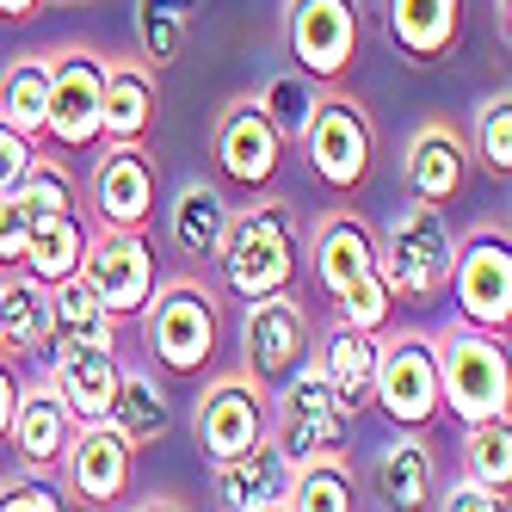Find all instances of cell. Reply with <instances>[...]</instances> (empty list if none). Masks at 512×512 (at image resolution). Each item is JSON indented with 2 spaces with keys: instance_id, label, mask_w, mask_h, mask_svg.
<instances>
[{
  "instance_id": "obj_7",
  "label": "cell",
  "mask_w": 512,
  "mask_h": 512,
  "mask_svg": "<svg viewBox=\"0 0 512 512\" xmlns=\"http://www.w3.org/2000/svg\"><path fill=\"white\" fill-rule=\"evenodd\" d=\"M297 142H303V155H309V167L327 192H352V186H364V173H371V118L340 93L315 99V112H309Z\"/></svg>"
},
{
  "instance_id": "obj_35",
  "label": "cell",
  "mask_w": 512,
  "mask_h": 512,
  "mask_svg": "<svg viewBox=\"0 0 512 512\" xmlns=\"http://www.w3.org/2000/svg\"><path fill=\"white\" fill-rule=\"evenodd\" d=\"M315 81L303 75V68H297V75H272L266 81V93H260V112L272 118V130L284 136V142H297L303 136V124H309V112H315Z\"/></svg>"
},
{
  "instance_id": "obj_1",
  "label": "cell",
  "mask_w": 512,
  "mask_h": 512,
  "mask_svg": "<svg viewBox=\"0 0 512 512\" xmlns=\"http://www.w3.org/2000/svg\"><path fill=\"white\" fill-rule=\"evenodd\" d=\"M216 266H223V284L241 303L290 290V278H297V216H290V204H253L229 216Z\"/></svg>"
},
{
  "instance_id": "obj_41",
  "label": "cell",
  "mask_w": 512,
  "mask_h": 512,
  "mask_svg": "<svg viewBox=\"0 0 512 512\" xmlns=\"http://www.w3.org/2000/svg\"><path fill=\"white\" fill-rule=\"evenodd\" d=\"M445 512H506V494L500 488H488V482H475V475H463V482L438 500Z\"/></svg>"
},
{
  "instance_id": "obj_14",
  "label": "cell",
  "mask_w": 512,
  "mask_h": 512,
  "mask_svg": "<svg viewBox=\"0 0 512 512\" xmlns=\"http://www.w3.org/2000/svg\"><path fill=\"white\" fill-rule=\"evenodd\" d=\"M99 87H105V62L87 50H68L50 62V112L44 136H56L62 149H93L99 142Z\"/></svg>"
},
{
  "instance_id": "obj_42",
  "label": "cell",
  "mask_w": 512,
  "mask_h": 512,
  "mask_svg": "<svg viewBox=\"0 0 512 512\" xmlns=\"http://www.w3.org/2000/svg\"><path fill=\"white\" fill-rule=\"evenodd\" d=\"M19 377H13V364L0 358V445H7V426H13V408H19Z\"/></svg>"
},
{
  "instance_id": "obj_5",
  "label": "cell",
  "mask_w": 512,
  "mask_h": 512,
  "mask_svg": "<svg viewBox=\"0 0 512 512\" xmlns=\"http://www.w3.org/2000/svg\"><path fill=\"white\" fill-rule=\"evenodd\" d=\"M371 401L401 426V432H426L445 401H438V358L426 334H401V340H377V383Z\"/></svg>"
},
{
  "instance_id": "obj_28",
  "label": "cell",
  "mask_w": 512,
  "mask_h": 512,
  "mask_svg": "<svg viewBox=\"0 0 512 512\" xmlns=\"http://www.w3.org/2000/svg\"><path fill=\"white\" fill-rule=\"evenodd\" d=\"M50 340H112V309L93 297L81 272L50 284Z\"/></svg>"
},
{
  "instance_id": "obj_36",
  "label": "cell",
  "mask_w": 512,
  "mask_h": 512,
  "mask_svg": "<svg viewBox=\"0 0 512 512\" xmlns=\"http://www.w3.org/2000/svg\"><path fill=\"white\" fill-rule=\"evenodd\" d=\"M475 155H482L488 173H512V99L494 93L482 99V112H475Z\"/></svg>"
},
{
  "instance_id": "obj_17",
  "label": "cell",
  "mask_w": 512,
  "mask_h": 512,
  "mask_svg": "<svg viewBox=\"0 0 512 512\" xmlns=\"http://www.w3.org/2000/svg\"><path fill=\"white\" fill-rule=\"evenodd\" d=\"M290 482H297V463L272 445V432L253 438L241 457H223V463H216V500L235 506V512L290 506Z\"/></svg>"
},
{
  "instance_id": "obj_38",
  "label": "cell",
  "mask_w": 512,
  "mask_h": 512,
  "mask_svg": "<svg viewBox=\"0 0 512 512\" xmlns=\"http://www.w3.org/2000/svg\"><path fill=\"white\" fill-rule=\"evenodd\" d=\"M31 223H38V216H31V204H25L19 192H0V266H7V272L25 260Z\"/></svg>"
},
{
  "instance_id": "obj_34",
  "label": "cell",
  "mask_w": 512,
  "mask_h": 512,
  "mask_svg": "<svg viewBox=\"0 0 512 512\" xmlns=\"http://www.w3.org/2000/svg\"><path fill=\"white\" fill-rule=\"evenodd\" d=\"M463 463H469L475 482H488V488L512 494V426H506V420L469 426V438H463Z\"/></svg>"
},
{
  "instance_id": "obj_4",
  "label": "cell",
  "mask_w": 512,
  "mask_h": 512,
  "mask_svg": "<svg viewBox=\"0 0 512 512\" xmlns=\"http://www.w3.org/2000/svg\"><path fill=\"white\" fill-rule=\"evenodd\" d=\"M352 420H358V414L340 408V395L327 389V377L315 371V364H297V371L284 377V395H278V432H272V445H278L290 463L340 457Z\"/></svg>"
},
{
  "instance_id": "obj_9",
  "label": "cell",
  "mask_w": 512,
  "mask_h": 512,
  "mask_svg": "<svg viewBox=\"0 0 512 512\" xmlns=\"http://www.w3.org/2000/svg\"><path fill=\"white\" fill-rule=\"evenodd\" d=\"M451 297L463 327H482V334H506L512 321V247L506 235H469L451 260Z\"/></svg>"
},
{
  "instance_id": "obj_40",
  "label": "cell",
  "mask_w": 512,
  "mask_h": 512,
  "mask_svg": "<svg viewBox=\"0 0 512 512\" xmlns=\"http://www.w3.org/2000/svg\"><path fill=\"white\" fill-rule=\"evenodd\" d=\"M68 506L56 482H38V469L25 475V482H0V512H56Z\"/></svg>"
},
{
  "instance_id": "obj_39",
  "label": "cell",
  "mask_w": 512,
  "mask_h": 512,
  "mask_svg": "<svg viewBox=\"0 0 512 512\" xmlns=\"http://www.w3.org/2000/svg\"><path fill=\"white\" fill-rule=\"evenodd\" d=\"M31 167H38V149H31V136L0 118V192H19Z\"/></svg>"
},
{
  "instance_id": "obj_10",
  "label": "cell",
  "mask_w": 512,
  "mask_h": 512,
  "mask_svg": "<svg viewBox=\"0 0 512 512\" xmlns=\"http://www.w3.org/2000/svg\"><path fill=\"white\" fill-rule=\"evenodd\" d=\"M81 278L93 284V297L112 309V321L136 315L155 290V247L142 241V229H99V235H87Z\"/></svg>"
},
{
  "instance_id": "obj_15",
  "label": "cell",
  "mask_w": 512,
  "mask_h": 512,
  "mask_svg": "<svg viewBox=\"0 0 512 512\" xmlns=\"http://www.w3.org/2000/svg\"><path fill=\"white\" fill-rule=\"evenodd\" d=\"M266 395L253 389L247 377H223L204 401H198V451L210 463L223 457H241L253 438H266Z\"/></svg>"
},
{
  "instance_id": "obj_26",
  "label": "cell",
  "mask_w": 512,
  "mask_h": 512,
  "mask_svg": "<svg viewBox=\"0 0 512 512\" xmlns=\"http://www.w3.org/2000/svg\"><path fill=\"white\" fill-rule=\"evenodd\" d=\"M87 223H81V210H56V216H38L31 223V241H25V272L38 278V284H56L68 272H81V253H87Z\"/></svg>"
},
{
  "instance_id": "obj_29",
  "label": "cell",
  "mask_w": 512,
  "mask_h": 512,
  "mask_svg": "<svg viewBox=\"0 0 512 512\" xmlns=\"http://www.w3.org/2000/svg\"><path fill=\"white\" fill-rule=\"evenodd\" d=\"M112 420L130 445H149V438H167V426H173V414H167V395L155 389V377L149 371H124L118 377V395H112Z\"/></svg>"
},
{
  "instance_id": "obj_3",
  "label": "cell",
  "mask_w": 512,
  "mask_h": 512,
  "mask_svg": "<svg viewBox=\"0 0 512 512\" xmlns=\"http://www.w3.org/2000/svg\"><path fill=\"white\" fill-rule=\"evenodd\" d=\"M451 260H457V241H451V223H445V204H426V198H414L401 210L383 235V247H377L383 284L408 303L438 297L445 278H451Z\"/></svg>"
},
{
  "instance_id": "obj_30",
  "label": "cell",
  "mask_w": 512,
  "mask_h": 512,
  "mask_svg": "<svg viewBox=\"0 0 512 512\" xmlns=\"http://www.w3.org/2000/svg\"><path fill=\"white\" fill-rule=\"evenodd\" d=\"M377 500L401 506V512L432 500V457H426L420 438H395V445L377 457Z\"/></svg>"
},
{
  "instance_id": "obj_22",
  "label": "cell",
  "mask_w": 512,
  "mask_h": 512,
  "mask_svg": "<svg viewBox=\"0 0 512 512\" xmlns=\"http://www.w3.org/2000/svg\"><path fill=\"white\" fill-rule=\"evenodd\" d=\"M155 130V81L136 62H112L99 87V136L105 142H142Z\"/></svg>"
},
{
  "instance_id": "obj_43",
  "label": "cell",
  "mask_w": 512,
  "mask_h": 512,
  "mask_svg": "<svg viewBox=\"0 0 512 512\" xmlns=\"http://www.w3.org/2000/svg\"><path fill=\"white\" fill-rule=\"evenodd\" d=\"M44 0H0V19H31Z\"/></svg>"
},
{
  "instance_id": "obj_25",
  "label": "cell",
  "mask_w": 512,
  "mask_h": 512,
  "mask_svg": "<svg viewBox=\"0 0 512 512\" xmlns=\"http://www.w3.org/2000/svg\"><path fill=\"white\" fill-rule=\"evenodd\" d=\"M229 204H223V192L216 186H186L173 198V210H167V241L186 253V260H204V266H216V253H223V235H229Z\"/></svg>"
},
{
  "instance_id": "obj_13",
  "label": "cell",
  "mask_w": 512,
  "mask_h": 512,
  "mask_svg": "<svg viewBox=\"0 0 512 512\" xmlns=\"http://www.w3.org/2000/svg\"><path fill=\"white\" fill-rule=\"evenodd\" d=\"M241 352H247V371L266 377V383H284L297 364H309V315L272 290V297H253L247 321H241Z\"/></svg>"
},
{
  "instance_id": "obj_12",
  "label": "cell",
  "mask_w": 512,
  "mask_h": 512,
  "mask_svg": "<svg viewBox=\"0 0 512 512\" xmlns=\"http://www.w3.org/2000/svg\"><path fill=\"white\" fill-rule=\"evenodd\" d=\"M87 198L99 229H142L155 216V161L142 155V142H112L99 155L93 179H87Z\"/></svg>"
},
{
  "instance_id": "obj_21",
  "label": "cell",
  "mask_w": 512,
  "mask_h": 512,
  "mask_svg": "<svg viewBox=\"0 0 512 512\" xmlns=\"http://www.w3.org/2000/svg\"><path fill=\"white\" fill-rule=\"evenodd\" d=\"M401 173H408V192L426 198V204H451L463 192V173H469V155L463 142L445 130V124H420L408 155H401Z\"/></svg>"
},
{
  "instance_id": "obj_37",
  "label": "cell",
  "mask_w": 512,
  "mask_h": 512,
  "mask_svg": "<svg viewBox=\"0 0 512 512\" xmlns=\"http://www.w3.org/2000/svg\"><path fill=\"white\" fill-rule=\"evenodd\" d=\"M19 198L31 204V216H56V210H75V179H68L62 167H31L25 173V186H19Z\"/></svg>"
},
{
  "instance_id": "obj_2",
  "label": "cell",
  "mask_w": 512,
  "mask_h": 512,
  "mask_svg": "<svg viewBox=\"0 0 512 512\" xmlns=\"http://www.w3.org/2000/svg\"><path fill=\"white\" fill-rule=\"evenodd\" d=\"M438 358V401L463 420V426H482V420H506V401H512V364L500 334H482V327H457V334L432 340Z\"/></svg>"
},
{
  "instance_id": "obj_44",
  "label": "cell",
  "mask_w": 512,
  "mask_h": 512,
  "mask_svg": "<svg viewBox=\"0 0 512 512\" xmlns=\"http://www.w3.org/2000/svg\"><path fill=\"white\" fill-rule=\"evenodd\" d=\"M75 7H81V0H75Z\"/></svg>"
},
{
  "instance_id": "obj_33",
  "label": "cell",
  "mask_w": 512,
  "mask_h": 512,
  "mask_svg": "<svg viewBox=\"0 0 512 512\" xmlns=\"http://www.w3.org/2000/svg\"><path fill=\"white\" fill-rule=\"evenodd\" d=\"M352 475L340 469V457H309L297 463V482H290V506L297 512H352Z\"/></svg>"
},
{
  "instance_id": "obj_32",
  "label": "cell",
  "mask_w": 512,
  "mask_h": 512,
  "mask_svg": "<svg viewBox=\"0 0 512 512\" xmlns=\"http://www.w3.org/2000/svg\"><path fill=\"white\" fill-rule=\"evenodd\" d=\"M186 25H192V0H136V44L155 68H167L186 50Z\"/></svg>"
},
{
  "instance_id": "obj_23",
  "label": "cell",
  "mask_w": 512,
  "mask_h": 512,
  "mask_svg": "<svg viewBox=\"0 0 512 512\" xmlns=\"http://www.w3.org/2000/svg\"><path fill=\"white\" fill-rule=\"evenodd\" d=\"M315 371L327 377V389L340 395V408L358 414V408H371V383H377V334H364V327H334L321 346V364Z\"/></svg>"
},
{
  "instance_id": "obj_6",
  "label": "cell",
  "mask_w": 512,
  "mask_h": 512,
  "mask_svg": "<svg viewBox=\"0 0 512 512\" xmlns=\"http://www.w3.org/2000/svg\"><path fill=\"white\" fill-rule=\"evenodd\" d=\"M142 334H149V352L167 364V371H204L216 358V309L198 284H167L149 290V303L136 309Z\"/></svg>"
},
{
  "instance_id": "obj_31",
  "label": "cell",
  "mask_w": 512,
  "mask_h": 512,
  "mask_svg": "<svg viewBox=\"0 0 512 512\" xmlns=\"http://www.w3.org/2000/svg\"><path fill=\"white\" fill-rule=\"evenodd\" d=\"M44 112H50V62H13L0 75V118L25 136H44Z\"/></svg>"
},
{
  "instance_id": "obj_16",
  "label": "cell",
  "mask_w": 512,
  "mask_h": 512,
  "mask_svg": "<svg viewBox=\"0 0 512 512\" xmlns=\"http://www.w3.org/2000/svg\"><path fill=\"white\" fill-rule=\"evenodd\" d=\"M278 161H284V136L260 112V99L229 105L223 124H216V167H223V179H235V186H247V192L272 186Z\"/></svg>"
},
{
  "instance_id": "obj_24",
  "label": "cell",
  "mask_w": 512,
  "mask_h": 512,
  "mask_svg": "<svg viewBox=\"0 0 512 512\" xmlns=\"http://www.w3.org/2000/svg\"><path fill=\"white\" fill-rule=\"evenodd\" d=\"M463 31V0H389V38L401 56L438 62Z\"/></svg>"
},
{
  "instance_id": "obj_19",
  "label": "cell",
  "mask_w": 512,
  "mask_h": 512,
  "mask_svg": "<svg viewBox=\"0 0 512 512\" xmlns=\"http://www.w3.org/2000/svg\"><path fill=\"white\" fill-rule=\"evenodd\" d=\"M68 438H75V414L68 401L56 395V383H38V389H19V408H13V426H7V445L19 451L25 469H56Z\"/></svg>"
},
{
  "instance_id": "obj_8",
  "label": "cell",
  "mask_w": 512,
  "mask_h": 512,
  "mask_svg": "<svg viewBox=\"0 0 512 512\" xmlns=\"http://www.w3.org/2000/svg\"><path fill=\"white\" fill-rule=\"evenodd\" d=\"M284 44H290V56H297V68L309 81H340L358 62L364 19H358L352 0H290Z\"/></svg>"
},
{
  "instance_id": "obj_11",
  "label": "cell",
  "mask_w": 512,
  "mask_h": 512,
  "mask_svg": "<svg viewBox=\"0 0 512 512\" xmlns=\"http://www.w3.org/2000/svg\"><path fill=\"white\" fill-rule=\"evenodd\" d=\"M130 469H136V445L112 426V420H81L75 438L62 451V475H68V494L87 500V506H112L130 494Z\"/></svg>"
},
{
  "instance_id": "obj_27",
  "label": "cell",
  "mask_w": 512,
  "mask_h": 512,
  "mask_svg": "<svg viewBox=\"0 0 512 512\" xmlns=\"http://www.w3.org/2000/svg\"><path fill=\"white\" fill-rule=\"evenodd\" d=\"M0 346L7 352H44L50 346V284L7 278L0 284Z\"/></svg>"
},
{
  "instance_id": "obj_18",
  "label": "cell",
  "mask_w": 512,
  "mask_h": 512,
  "mask_svg": "<svg viewBox=\"0 0 512 512\" xmlns=\"http://www.w3.org/2000/svg\"><path fill=\"white\" fill-rule=\"evenodd\" d=\"M124 364L112 352V340H56V395L68 401L75 420H105L112 414V395H118Z\"/></svg>"
},
{
  "instance_id": "obj_20",
  "label": "cell",
  "mask_w": 512,
  "mask_h": 512,
  "mask_svg": "<svg viewBox=\"0 0 512 512\" xmlns=\"http://www.w3.org/2000/svg\"><path fill=\"white\" fill-rule=\"evenodd\" d=\"M309 272H315V284L327 290V303H334L346 284L383 272V266H377V241H371V229H364L358 216H327L321 235H315V247H309Z\"/></svg>"
}]
</instances>
